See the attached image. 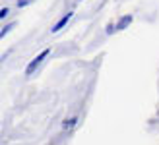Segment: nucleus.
<instances>
[{
  "instance_id": "nucleus-6",
  "label": "nucleus",
  "mask_w": 159,
  "mask_h": 145,
  "mask_svg": "<svg viewBox=\"0 0 159 145\" xmlns=\"http://www.w3.org/2000/svg\"><path fill=\"white\" fill-rule=\"evenodd\" d=\"M8 14H10V10H8V8H2V10H0V20H4Z\"/></svg>"
},
{
  "instance_id": "nucleus-4",
  "label": "nucleus",
  "mask_w": 159,
  "mask_h": 145,
  "mask_svg": "<svg viewBox=\"0 0 159 145\" xmlns=\"http://www.w3.org/2000/svg\"><path fill=\"white\" fill-rule=\"evenodd\" d=\"M76 122H78V118H76V116H74V118H70V120H64L62 128H64V130H70L72 126H76Z\"/></svg>"
},
{
  "instance_id": "nucleus-5",
  "label": "nucleus",
  "mask_w": 159,
  "mask_h": 145,
  "mask_svg": "<svg viewBox=\"0 0 159 145\" xmlns=\"http://www.w3.org/2000/svg\"><path fill=\"white\" fill-rule=\"evenodd\" d=\"M14 25H16V23H10V25H6V27H4L2 31H0V39H2L4 35H8V33H10V31L14 29Z\"/></svg>"
},
{
  "instance_id": "nucleus-2",
  "label": "nucleus",
  "mask_w": 159,
  "mask_h": 145,
  "mask_svg": "<svg viewBox=\"0 0 159 145\" xmlns=\"http://www.w3.org/2000/svg\"><path fill=\"white\" fill-rule=\"evenodd\" d=\"M72 15H74L72 12H68V14H66V15H64V18H62V20H60V21L57 23V25H54V27L51 29V31H52V33H58V31H60L62 27H64V25H66V23H68L70 20H72Z\"/></svg>"
},
{
  "instance_id": "nucleus-1",
  "label": "nucleus",
  "mask_w": 159,
  "mask_h": 145,
  "mask_svg": "<svg viewBox=\"0 0 159 145\" xmlns=\"http://www.w3.org/2000/svg\"><path fill=\"white\" fill-rule=\"evenodd\" d=\"M49 52H51V48H45V51H43L41 54H39V56H35V58H33V60H31V62L27 64V68H25V74H27V76H31V74H33V72H35V68H39V64H41V62L47 58V56H49Z\"/></svg>"
},
{
  "instance_id": "nucleus-7",
  "label": "nucleus",
  "mask_w": 159,
  "mask_h": 145,
  "mask_svg": "<svg viewBox=\"0 0 159 145\" xmlns=\"http://www.w3.org/2000/svg\"><path fill=\"white\" fill-rule=\"evenodd\" d=\"M33 0H18V6L20 8H23V6H27V4H31Z\"/></svg>"
},
{
  "instance_id": "nucleus-3",
  "label": "nucleus",
  "mask_w": 159,
  "mask_h": 145,
  "mask_svg": "<svg viewBox=\"0 0 159 145\" xmlns=\"http://www.w3.org/2000/svg\"><path fill=\"white\" fill-rule=\"evenodd\" d=\"M132 23V15H124V18H120V21H118V25H115V31H120L124 27H128Z\"/></svg>"
}]
</instances>
